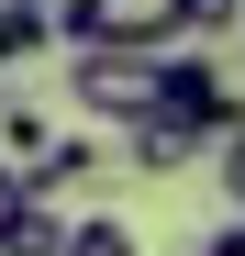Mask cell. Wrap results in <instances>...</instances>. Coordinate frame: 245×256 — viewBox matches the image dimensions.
<instances>
[{
    "mask_svg": "<svg viewBox=\"0 0 245 256\" xmlns=\"http://www.w3.org/2000/svg\"><path fill=\"white\" fill-rule=\"evenodd\" d=\"M0 156H45V112H34V100H0Z\"/></svg>",
    "mask_w": 245,
    "mask_h": 256,
    "instance_id": "obj_8",
    "label": "cell"
},
{
    "mask_svg": "<svg viewBox=\"0 0 245 256\" xmlns=\"http://www.w3.org/2000/svg\"><path fill=\"white\" fill-rule=\"evenodd\" d=\"M67 256H145V245H134V223H112V212H78V223H67Z\"/></svg>",
    "mask_w": 245,
    "mask_h": 256,
    "instance_id": "obj_7",
    "label": "cell"
},
{
    "mask_svg": "<svg viewBox=\"0 0 245 256\" xmlns=\"http://www.w3.org/2000/svg\"><path fill=\"white\" fill-rule=\"evenodd\" d=\"M45 45H56V0H0V67H22Z\"/></svg>",
    "mask_w": 245,
    "mask_h": 256,
    "instance_id": "obj_6",
    "label": "cell"
},
{
    "mask_svg": "<svg viewBox=\"0 0 245 256\" xmlns=\"http://www.w3.org/2000/svg\"><path fill=\"white\" fill-rule=\"evenodd\" d=\"M212 156H223V167H212V178H223V200H234V212H245V122H234V134H223V145H212Z\"/></svg>",
    "mask_w": 245,
    "mask_h": 256,
    "instance_id": "obj_10",
    "label": "cell"
},
{
    "mask_svg": "<svg viewBox=\"0 0 245 256\" xmlns=\"http://www.w3.org/2000/svg\"><path fill=\"white\" fill-rule=\"evenodd\" d=\"M22 200H34V190H22V167H0V223H12Z\"/></svg>",
    "mask_w": 245,
    "mask_h": 256,
    "instance_id": "obj_11",
    "label": "cell"
},
{
    "mask_svg": "<svg viewBox=\"0 0 245 256\" xmlns=\"http://www.w3.org/2000/svg\"><path fill=\"white\" fill-rule=\"evenodd\" d=\"M212 256H245V223H234V234H212Z\"/></svg>",
    "mask_w": 245,
    "mask_h": 256,
    "instance_id": "obj_12",
    "label": "cell"
},
{
    "mask_svg": "<svg viewBox=\"0 0 245 256\" xmlns=\"http://www.w3.org/2000/svg\"><path fill=\"white\" fill-rule=\"evenodd\" d=\"M156 112L178 122V134H200V145H223L234 122H245V90L200 56V45H168V78H156Z\"/></svg>",
    "mask_w": 245,
    "mask_h": 256,
    "instance_id": "obj_1",
    "label": "cell"
},
{
    "mask_svg": "<svg viewBox=\"0 0 245 256\" xmlns=\"http://www.w3.org/2000/svg\"><path fill=\"white\" fill-rule=\"evenodd\" d=\"M178 22H190V34H234V22H245V0H178Z\"/></svg>",
    "mask_w": 245,
    "mask_h": 256,
    "instance_id": "obj_9",
    "label": "cell"
},
{
    "mask_svg": "<svg viewBox=\"0 0 245 256\" xmlns=\"http://www.w3.org/2000/svg\"><path fill=\"white\" fill-rule=\"evenodd\" d=\"M67 223H78V212H56V200H22L12 223H0V256H67Z\"/></svg>",
    "mask_w": 245,
    "mask_h": 256,
    "instance_id": "obj_5",
    "label": "cell"
},
{
    "mask_svg": "<svg viewBox=\"0 0 245 256\" xmlns=\"http://www.w3.org/2000/svg\"><path fill=\"white\" fill-rule=\"evenodd\" d=\"M122 134H134V167H145V178H178V167H200V156H212L200 134H178L168 112H145V122H122Z\"/></svg>",
    "mask_w": 245,
    "mask_h": 256,
    "instance_id": "obj_4",
    "label": "cell"
},
{
    "mask_svg": "<svg viewBox=\"0 0 245 256\" xmlns=\"http://www.w3.org/2000/svg\"><path fill=\"white\" fill-rule=\"evenodd\" d=\"M56 34L67 45H134V56H168L178 45V0H56Z\"/></svg>",
    "mask_w": 245,
    "mask_h": 256,
    "instance_id": "obj_3",
    "label": "cell"
},
{
    "mask_svg": "<svg viewBox=\"0 0 245 256\" xmlns=\"http://www.w3.org/2000/svg\"><path fill=\"white\" fill-rule=\"evenodd\" d=\"M156 78H168V56H134V45H78V112L90 122H145L156 112Z\"/></svg>",
    "mask_w": 245,
    "mask_h": 256,
    "instance_id": "obj_2",
    "label": "cell"
}]
</instances>
